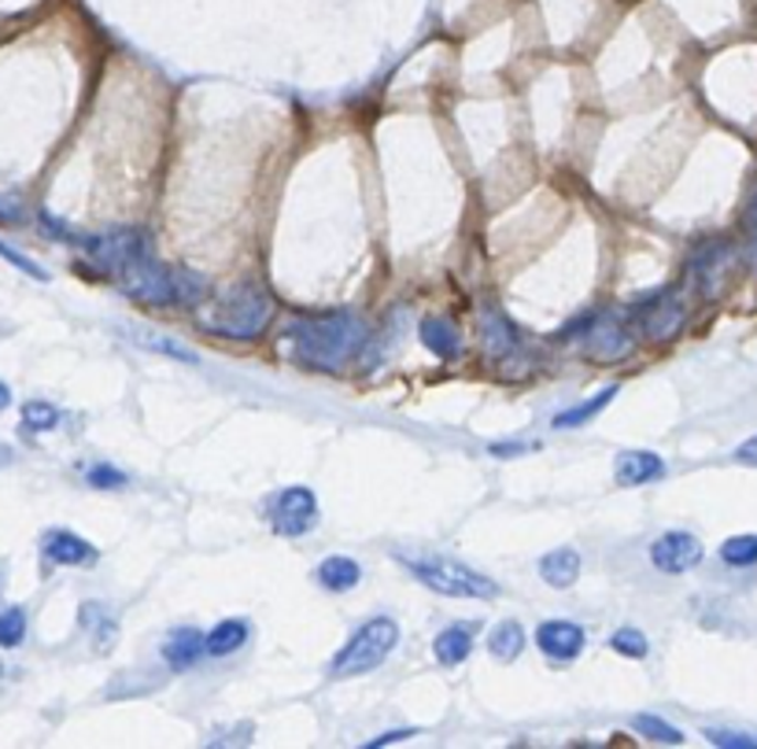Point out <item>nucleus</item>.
<instances>
[{
  "instance_id": "c9c22d12",
  "label": "nucleus",
  "mask_w": 757,
  "mask_h": 749,
  "mask_svg": "<svg viewBox=\"0 0 757 749\" xmlns=\"http://www.w3.org/2000/svg\"><path fill=\"white\" fill-rule=\"evenodd\" d=\"M0 590H4V579H0Z\"/></svg>"
},
{
  "instance_id": "39448f33",
  "label": "nucleus",
  "mask_w": 757,
  "mask_h": 749,
  "mask_svg": "<svg viewBox=\"0 0 757 749\" xmlns=\"http://www.w3.org/2000/svg\"><path fill=\"white\" fill-rule=\"evenodd\" d=\"M267 513L273 532L296 540V535H307L318 524V499H314L311 488H300L296 484V488H281L273 495L267 502Z\"/></svg>"
},
{
  "instance_id": "72a5a7b5",
  "label": "nucleus",
  "mask_w": 757,
  "mask_h": 749,
  "mask_svg": "<svg viewBox=\"0 0 757 749\" xmlns=\"http://www.w3.org/2000/svg\"><path fill=\"white\" fill-rule=\"evenodd\" d=\"M491 455H518V451H525L521 443H491Z\"/></svg>"
},
{
  "instance_id": "aec40b11",
  "label": "nucleus",
  "mask_w": 757,
  "mask_h": 749,
  "mask_svg": "<svg viewBox=\"0 0 757 749\" xmlns=\"http://www.w3.org/2000/svg\"><path fill=\"white\" fill-rule=\"evenodd\" d=\"M488 650H491V658H499L502 664L518 661V653L525 650V628L518 620H502V625L491 628Z\"/></svg>"
},
{
  "instance_id": "c756f323",
  "label": "nucleus",
  "mask_w": 757,
  "mask_h": 749,
  "mask_svg": "<svg viewBox=\"0 0 757 749\" xmlns=\"http://www.w3.org/2000/svg\"><path fill=\"white\" fill-rule=\"evenodd\" d=\"M0 259H8V262H12V267H19V270L30 273V278H37V281H45V278H48V273L41 270L37 262H30L26 256H19V251H15V248H8L4 240H0Z\"/></svg>"
},
{
  "instance_id": "f3484780",
  "label": "nucleus",
  "mask_w": 757,
  "mask_h": 749,
  "mask_svg": "<svg viewBox=\"0 0 757 749\" xmlns=\"http://www.w3.org/2000/svg\"><path fill=\"white\" fill-rule=\"evenodd\" d=\"M469 650H473V628H466V625L444 628L436 636V642H433V653H436V661L444 664V669H455V664H462L469 658Z\"/></svg>"
},
{
  "instance_id": "412c9836",
  "label": "nucleus",
  "mask_w": 757,
  "mask_h": 749,
  "mask_svg": "<svg viewBox=\"0 0 757 749\" xmlns=\"http://www.w3.org/2000/svg\"><path fill=\"white\" fill-rule=\"evenodd\" d=\"M248 642V620H223L212 636H207V653L212 658H229Z\"/></svg>"
},
{
  "instance_id": "9b49d317",
  "label": "nucleus",
  "mask_w": 757,
  "mask_h": 749,
  "mask_svg": "<svg viewBox=\"0 0 757 749\" xmlns=\"http://www.w3.org/2000/svg\"><path fill=\"white\" fill-rule=\"evenodd\" d=\"M41 551H45V557L52 565H93L97 562V546H93L89 540H82V535L75 532H67V529H56V532H48L45 540H41Z\"/></svg>"
},
{
  "instance_id": "423d86ee",
  "label": "nucleus",
  "mask_w": 757,
  "mask_h": 749,
  "mask_svg": "<svg viewBox=\"0 0 757 749\" xmlns=\"http://www.w3.org/2000/svg\"><path fill=\"white\" fill-rule=\"evenodd\" d=\"M82 245L89 248V256L100 262L104 270L119 273L122 267H130V262L152 256V237L144 234V229H111V234L104 237H86Z\"/></svg>"
},
{
  "instance_id": "ddd939ff",
  "label": "nucleus",
  "mask_w": 757,
  "mask_h": 749,
  "mask_svg": "<svg viewBox=\"0 0 757 749\" xmlns=\"http://www.w3.org/2000/svg\"><path fill=\"white\" fill-rule=\"evenodd\" d=\"M207 653V636L196 628H177L171 639L163 642V658L171 669H193V664Z\"/></svg>"
},
{
  "instance_id": "9d476101",
  "label": "nucleus",
  "mask_w": 757,
  "mask_h": 749,
  "mask_svg": "<svg viewBox=\"0 0 757 749\" xmlns=\"http://www.w3.org/2000/svg\"><path fill=\"white\" fill-rule=\"evenodd\" d=\"M536 647L551 661H573L584 650V628L573 625V620H543L536 628Z\"/></svg>"
},
{
  "instance_id": "f03ea898",
  "label": "nucleus",
  "mask_w": 757,
  "mask_h": 749,
  "mask_svg": "<svg viewBox=\"0 0 757 749\" xmlns=\"http://www.w3.org/2000/svg\"><path fill=\"white\" fill-rule=\"evenodd\" d=\"M273 318V300L259 284H234V289L218 292L215 303L199 314V325L226 340H256Z\"/></svg>"
},
{
  "instance_id": "dca6fc26",
  "label": "nucleus",
  "mask_w": 757,
  "mask_h": 749,
  "mask_svg": "<svg viewBox=\"0 0 757 749\" xmlns=\"http://www.w3.org/2000/svg\"><path fill=\"white\" fill-rule=\"evenodd\" d=\"M540 576L547 579L551 587L559 590H570L576 579H581V554L573 551V546H562V551H551L540 562Z\"/></svg>"
},
{
  "instance_id": "393cba45",
  "label": "nucleus",
  "mask_w": 757,
  "mask_h": 749,
  "mask_svg": "<svg viewBox=\"0 0 757 749\" xmlns=\"http://www.w3.org/2000/svg\"><path fill=\"white\" fill-rule=\"evenodd\" d=\"M721 557L735 568L754 565L757 562V535H732V540H724Z\"/></svg>"
},
{
  "instance_id": "6e6552de",
  "label": "nucleus",
  "mask_w": 757,
  "mask_h": 749,
  "mask_svg": "<svg viewBox=\"0 0 757 749\" xmlns=\"http://www.w3.org/2000/svg\"><path fill=\"white\" fill-rule=\"evenodd\" d=\"M636 322H639V333H644L647 340L666 344L680 333V325H683V300L677 292H658L655 300L636 314Z\"/></svg>"
},
{
  "instance_id": "2f4dec72",
  "label": "nucleus",
  "mask_w": 757,
  "mask_h": 749,
  "mask_svg": "<svg viewBox=\"0 0 757 749\" xmlns=\"http://www.w3.org/2000/svg\"><path fill=\"white\" fill-rule=\"evenodd\" d=\"M735 462H739V466H754L757 469V436H750L746 443L735 447Z\"/></svg>"
},
{
  "instance_id": "7c9ffc66",
  "label": "nucleus",
  "mask_w": 757,
  "mask_h": 749,
  "mask_svg": "<svg viewBox=\"0 0 757 749\" xmlns=\"http://www.w3.org/2000/svg\"><path fill=\"white\" fill-rule=\"evenodd\" d=\"M710 742H717V746H739V749H750V746H757V738H750V735H735V731H710Z\"/></svg>"
},
{
  "instance_id": "c85d7f7f",
  "label": "nucleus",
  "mask_w": 757,
  "mask_h": 749,
  "mask_svg": "<svg viewBox=\"0 0 757 749\" xmlns=\"http://www.w3.org/2000/svg\"><path fill=\"white\" fill-rule=\"evenodd\" d=\"M86 480L93 484V488H122V484H126V473L111 469V466H93V469L86 473Z\"/></svg>"
},
{
  "instance_id": "a211bd4d",
  "label": "nucleus",
  "mask_w": 757,
  "mask_h": 749,
  "mask_svg": "<svg viewBox=\"0 0 757 749\" xmlns=\"http://www.w3.org/2000/svg\"><path fill=\"white\" fill-rule=\"evenodd\" d=\"M318 584L325 587V590H336V595H340V590H352L355 584H359V576H363V568H359V562H352V557H344V554H333V557H325V562L318 565Z\"/></svg>"
},
{
  "instance_id": "7ed1b4c3",
  "label": "nucleus",
  "mask_w": 757,
  "mask_h": 749,
  "mask_svg": "<svg viewBox=\"0 0 757 749\" xmlns=\"http://www.w3.org/2000/svg\"><path fill=\"white\" fill-rule=\"evenodd\" d=\"M396 562L410 568V576L422 579L429 590L447 598H496L499 584L488 579L477 568L455 562L447 554H425V551H396Z\"/></svg>"
},
{
  "instance_id": "b1692460",
  "label": "nucleus",
  "mask_w": 757,
  "mask_h": 749,
  "mask_svg": "<svg viewBox=\"0 0 757 749\" xmlns=\"http://www.w3.org/2000/svg\"><path fill=\"white\" fill-rule=\"evenodd\" d=\"M632 727L644 738H655V742H666V746H680L683 742V731H677V727L666 724L661 716H650V713L647 716H636Z\"/></svg>"
},
{
  "instance_id": "4468645a",
  "label": "nucleus",
  "mask_w": 757,
  "mask_h": 749,
  "mask_svg": "<svg viewBox=\"0 0 757 749\" xmlns=\"http://www.w3.org/2000/svg\"><path fill=\"white\" fill-rule=\"evenodd\" d=\"M480 344L491 355H510L518 347V333H513L507 314L496 307H485V314H480Z\"/></svg>"
},
{
  "instance_id": "5701e85b",
  "label": "nucleus",
  "mask_w": 757,
  "mask_h": 749,
  "mask_svg": "<svg viewBox=\"0 0 757 749\" xmlns=\"http://www.w3.org/2000/svg\"><path fill=\"white\" fill-rule=\"evenodd\" d=\"M60 425V410L45 403V399H30L23 403V428L26 432H48Z\"/></svg>"
},
{
  "instance_id": "2eb2a0df",
  "label": "nucleus",
  "mask_w": 757,
  "mask_h": 749,
  "mask_svg": "<svg viewBox=\"0 0 757 749\" xmlns=\"http://www.w3.org/2000/svg\"><path fill=\"white\" fill-rule=\"evenodd\" d=\"M422 344L429 351H436L440 358H458L462 351V336L455 329V322L444 318V314H433V318H422Z\"/></svg>"
},
{
  "instance_id": "cd10ccee",
  "label": "nucleus",
  "mask_w": 757,
  "mask_h": 749,
  "mask_svg": "<svg viewBox=\"0 0 757 749\" xmlns=\"http://www.w3.org/2000/svg\"><path fill=\"white\" fill-rule=\"evenodd\" d=\"M141 347H152V351H163V355H171V358H177V362H188V366L196 362L193 351H185L177 340H166V336H155V333H141Z\"/></svg>"
},
{
  "instance_id": "0eeeda50",
  "label": "nucleus",
  "mask_w": 757,
  "mask_h": 749,
  "mask_svg": "<svg viewBox=\"0 0 757 749\" xmlns=\"http://www.w3.org/2000/svg\"><path fill=\"white\" fill-rule=\"evenodd\" d=\"M581 344H584V355L595 358V362H621L636 347L632 333H628V325L617 314H595L587 322V333Z\"/></svg>"
},
{
  "instance_id": "a878e982",
  "label": "nucleus",
  "mask_w": 757,
  "mask_h": 749,
  "mask_svg": "<svg viewBox=\"0 0 757 749\" xmlns=\"http://www.w3.org/2000/svg\"><path fill=\"white\" fill-rule=\"evenodd\" d=\"M23 639H26V614L19 606L4 609V614H0V647L12 650Z\"/></svg>"
},
{
  "instance_id": "6ab92c4d",
  "label": "nucleus",
  "mask_w": 757,
  "mask_h": 749,
  "mask_svg": "<svg viewBox=\"0 0 757 749\" xmlns=\"http://www.w3.org/2000/svg\"><path fill=\"white\" fill-rule=\"evenodd\" d=\"M728 262H732V256H728V248H724V245H710L706 251H699L691 267H695V278L702 281V292L713 295V292L721 289L724 267H728Z\"/></svg>"
},
{
  "instance_id": "f704fd0d",
  "label": "nucleus",
  "mask_w": 757,
  "mask_h": 749,
  "mask_svg": "<svg viewBox=\"0 0 757 749\" xmlns=\"http://www.w3.org/2000/svg\"><path fill=\"white\" fill-rule=\"evenodd\" d=\"M8 403H12V392H8V384L0 381V410H8Z\"/></svg>"
},
{
  "instance_id": "f8f14e48",
  "label": "nucleus",
  "mask_w": 757,
  "mask_h": 749,
  "mask_svg": "<svg viewBox=\"0 0 757 749\" xmlns=\"http://www.w3.org/2000/svg\"><path fill=\"white\" fill-rule=\"evenodd\" d=\"M666 473V462H661L655 451H621L614 458V477L621 488H639V484H650Z\"/></svg>"
},
{
  "instance_id": "bb28decb",
  "label": "nucleus",
  "mask_w": 757,
  "mask_h": 749,
  "mask_svg": "<svg viewBox=\"0 0 757 749\" xmlns=\"http://www.w3.org/2000/svg\"><path fill=\"white\" fill-rule=\"evenodd\" d=\"M609 647H614L617 653H625V658H647L650 653L647 636L636 628H617L614 636H609Z\"/></svg>"
},
{
  "instance_id": "f257e3e1",
  "label": "nucleus",
  "mask_w": 757,
  "mask_h": 749,
  "mask_svg": "<svg viewBox=\"0 0 757 749\" xmlns=\"http://www.w3.org/2000/svg\"><path fill=\"white\" fill-rule=\"evenodd\" d=\"M300 362L314 369H344L348 358L366 344V322L355 311H336L325 318H303L289 329Z\"/></svg>"
},
{
  "instance_id": "4be33fe9",
  "label": "nucleus",
  "mask_w": 757,
  "mask_h": 749,
  "mask_svg": "<svg viewBox=\"0 0 757 749\" xmlns=\"http://www.w3.org/2000/svg\"><path fill=\"white\" fill-rule=\"evenodd\" d=\"M609 399H617V388H603V392L592 395L587 403L565 410V414L554 417V428H576V425H584V421H592L595 414H603V410L609 406Z\"/></svg>"
},
{
  "instance_id": "1a4fd4ad",
  "label": "nucleus",
  "mask_w": 757,
  "mask_h": 749,
  "mask_svg": "<svg viewBox=\"0 0 757 749\" xmlns=\"http://www.w3.org/2000/svg\"><path fill=\"white\" fill-rule=\"evenodd\" d=\"M650 562L669 576H680L702 562V543L691 532H666L650 546Z\"/></svg>"
},
{
  "instance_id": "20e7f679",
  "label": "nucleus",
  "mask_w": 757,
  "mask_h": 749,
  "mask_svg": "<svg viewBox=\"0 0 757 749\" xmlns=\"http://www.w3.org/2000/svg\"><path fill=\"white\" fill-rule=\"evenodd\" d=\"M399 647V625L392 617H374L355 631V636L344 642V650L333 658L329 676L333 680H352V676H366V672L381 669V664L392 658V650Z\"/></svg>"
},
{
  "instance_id": "473e14b6",
  "label": "nucleus",
  "mask_w": 757,
  "mask_h": 749,
  "mask_svg": "<svg viewBox=\"0 0 757 749\" xmlns=\"http://www.w3.org/2000/svg\"><path fill=\"white\" fill-rule=\"evenodd\" d=\"M410 735H414V727H403V731H388V735H381V738H374V742H370V749L392 746V742H399V738H410Z\"/></svg>"
}]
</instances>
